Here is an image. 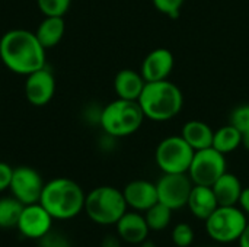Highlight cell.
<instances>
[{
  "label": "cell",
  "instance_id": "obj_1",
  "mask_svg": "<svg viewBox=\"0 0 249 247\" xmlns=\"http://www.w3.org/2000/svg\"><path fill=\"white\" fill-rule=\"evenodd\" d=\"M45 51L35 32L28 29H10L0 38V60L9 71L19 76L26 77L45 67Z\"/></svg>",
  "mask_w": 249,
  "mask_h": 247
},
{
  "label": "cell",
  "instance_id": "obj_2",
  "mask_svg": "<svg viewBox=\"0 0 249 247\" xmlns=\"http://www.w3.org/2000/svg\"><path fill=\"white\" fill-rule=\"evenodd\" d=\"M86 194L82 186L69 178H55L45 182L39 204L57 221L76 218L85 208Z\"/></svg>",
  "mask_w": 249,
  "mask_h": 247
},
{
  "label": "cell",
  "instance_id": "obj_3",
  "mask_svg": "<svg viewBox=\"0 0 249 247\" xmlns=\"http://www.w3.org/2000/svg\"><path fill=\"white\" fill-rule=\"evenodd\" d=\"M139 105L144 118L155 122H166L174 119L184 106L182 90L172 82H146L139 98Z\"/></svg>",
  "mask_w": 249,
  "mask_h": 247
},
{
  "label": "cell",
  "instance_id": "obj_4",
  "mask_svg": "<svg viewBox=\"0 0 249 247\" xmlns=\"http://www.w3.org/2000/svg\"><path fill=\"white\" fill-rule=\"evenodd\" d=\"M144 114L137 100L117 98L104 106L99 114V125L112 138H124L137 132L144 121Z\"/></svg>",
  "mask_w": 249,
  "mask_h": 247
},
{
  "label": "cell",
  "instance_id": "obj_5",
  "mask_svg": "<svg viewBox=\"0 0 249 247\" xmlns=\"http://www.w3.org/2000/svg\"><path fill=\"white\" fill-rule=\"evenodd\" d=\"M127 202L123 191L104 185L86 194L83 211L90 221L99 226H115L127 213Z\"/></svg>",
  "mask_w": 249,
  "mask_h": 247
},
{
  "label": "cell",
  "instance_id": "obj_6",
  "mask_svg": "<svg viewBox=\"0 0 249 247\" xmlns=\"http://www.w3.org/2000/svg\"><path fill=\"white\" fill-rule=\"evenodd\" d=\"M204 224L212 240L220 245H229L238 242L242 236L248 224V215L238 205H219Z\"/></svg>",
  "mask_w": 249,
  "mask_h": 247
},
{
  "label": "cell",
  "instance_id": "obj_7",
  "mask_svg": "<svg viewBox=\"0 0 249 247\" xmlns=\"http://www.w3.org/2000/svg\"><path fill=\"white\" fill-rule=\"evenodd\" d=\"M194 153L181 135H169L158 144L155 160L162 173H188Z\"/></svg>",
  "mask_w": 249,
  "mask_h": 247
},
{
  "label": "cell",
  "instance_id": "obj_8",
  "mask_svg": "<svg viewBox=\"0 0 249 247\" xmlns=\"http://www.w3.org/2000/svg\"><path fill=\"white\" fill-rule=\"evenodd\" d=\"M225 172H228L226 156L213 147H207L194 153L188 176L194 185L213 186Z\"/></svg>",
  "mask_w": 249,
  "mask_h": 247
},
{
  "label": "cell",
  "instance_id": "obj_9",
  "mask_svg": "<svg viewBox=\"0 0 249 247\" xmlns=\"http://www.w3.org/2000/svg\"><path fill=\"white\" fill-rule=\"evenodd\" d=\"M194 183L188 173H163L156 182L158 199L172 211L187 207Z\"/></svg>",
  "mask_w": 249,
  "mask_h": 247
},
{
  "label": "cell",
  "instance_id": "obj_10",
  "mask_svg": "<svg viewBox=\"0 0 249 247\" xmlns=\"http://www.w3.org/2000/svg\"><path fill=\"white\" fill-rule=\"evenodd\" d=\"M44 185L45 182L42 181V176L34 167H13V176L9 189L12 192V197H15L23 205L39 202Z\"/></svg>",
  "mask_w": 249,
  "mask_h": 247
},
{
  "label": "cell",
  "instance_id": "obj_11",
  "mask_svg": "<svg viewBox=\"0 0 249 247\" xmlns=\"http://www.w3.org/2000/svg\"><path fill=\"white\" fill-rule=\"evenodd\" d=\"M53 221L54 218L48 214V211L39 202H36L31 205H23L16 229L23 237L39 240L42 236L51 231Z\"/></svg>",
  "mask_w": 249,
  "mask_h": 247
},
{
  "label": "cell",
  "instance_id": "obj_12",
  "mask_svg": "<svg viewBox=\"0 0 249 247\" xmlns=\"http://www.w3.org/2000/svg\"><path fill=\"white\" fill-rule=\"evenodd\" d=\"M55 95V77L45 66L26 76L25 96L32 106H45Z\"/></svg>",
  "mask_w": 249,
  "mask_h": 247
},
{
  "label": "cell",
  "instance_id": "obj_13",
  "mask_svg": "<svg viewBox=\"0 0 249 247\" xmlns=\"http://www.w3.org/2000/svg\"><path fill=\"white\" fill-rule=\"evenodd\" d=\"M175 66L174 54L168 48H155L143 60L140 73L146 82L168 80Z\"/></svg>",
  "mask_w": 249,
  "mask_h": 247
},
{
  "label": "cell",
  "instance_id": "obj_14",
  "mask_svg": "<svg viewBox=\"0 0 249 247\" xmlns=\"http://www.w3.org/2000/svg\"><path fill=\"white\" fill-rule=\"evenodd\" d=\"M123 194L127 207L139 213L147 211L152 205H155L159 201L156 183L146 179H136L128 182L123 189Z\"/></svg>",
  "mask_w": 249,
  "mask_h": 247
},
{
  "label": "cell",
  "instance_id": "obj_15",
  "mask_svg": "<svg viewBox=\"0 0 249 247\" xmlns=\"http://www.w3.org/2000/svg\"><path fill=\"white\" fill-rule=\"evenodd\" d=\"M117 236L128 245H140L150 233L144 215L139 211H127L115 224Z\"/></svg>",
  "mask_w": 249,
  "mask_h": 247
},
{
  "label": "cell",
  "instance_id": "obj_16",
  "mask_svg": "<svg viewBox=\"0 0 249 247\" xmlns=\"http://www.w3.org/2000/svg\"><path fill=\"white\" fill-rule=\"evenodd\" d=\"M144 84L146 80L143 79L142 73L133 68L120 70L114 79V90L117 98L127 100H139Z\"/></svg>",
  "mask_w": 249,
  "mask_h": 247
},
{
  "label": "cell",
  "instance_id": "obj_17",
  "mask_svg": "<svg viewBox=\"0 0 249 247\" xmlns=\"http://www.w3.org/2000/svg\"><path fill=\"white\" fill-rule=\"evenodd\" d=\"M187 207L197 220L206 221L213 214V211L219 207V204H217V199L214 197L212 186L194 185L191 189Z\"/></svg>",
  "mask_w": 249,
  "mask_h": 247
},
{
  "label": "cell",
  "instance_id": "obj_18",
  "mask_svg": "<svg viewBox=\"0 0 249 247\" xmlns=\"http://www.w3.org/2000/svg\"><path fill=\"white\" fill-rule=\"evenodd\" d=\"M214 197L217 199V204L222 207L229 205H238L244 186L239 181V178L233 173L225 172L212 186Z\"/></svg>",
  "mask_w": 249,
  "mask_h": 247
},
{
  "label": "cell",
  "instance_id": "obj_19",
  "mask_svg": "<svg viewBox=\"0 0 249 247\" xmlns=\"http://www.w3.org/2000/svg\"><path fill=\"white\" fill-rule=\"evenodd\" d=\"M213 135L214 130L207 122L200 119H191L185 122L181 131V137L194 148V151L212 147Z\"/></svg>",
  "mask_w": 249,
  "mask_h": 247
},
{
  "label": "cell",
  "instance_id": "obj_20",
  "mask_svg": "<svg viewBox=\"0 0 249 247\" xmlns=\"http://www.w3.org/2000/svg\"><path fill=\"white\" fill-rule=\"evenodd\" d=\"M66 32V23L64 17L60 16H44V19L39 22L35 35L41 45L48 49L55 45H58L64 36Z\"/></svg>",
  "mask_w": 249,
  "mask_h": 247
},
{
  "label": "cell",
  "instance_id": "obj_21",
  "mask_svg": "<svg viewBox=\"0 0 249 247\" xmlns=\"http://www.w3.org/2000/svg\"><path fill=\"white\" fill-rule=\"evenodd\" d=\"M242 146V135L236 127H233L231 122L228 125H223L214 131L213 135V144L212 147L220 151L222 154L233 153L236 148Z\"/></svg>",
  "mask_w": 249,
  "mask_h": 247
},
{
  "label": "cell",
  "instance_id": "obj_22",
  "mask_svg": "<svg viewBox=\"0 0 249 247\" xmlns=\"http://www.w3.org/2000/svg\"><path fill=\"white\" fill-rule=\"evenodd\" d=\"M23 204L19 202L15 197H1L0 198V229L9 230L16 229Z\"/></svg>",
  "mask_w": 249,
  "mask_h": 247
},
{
  "label": "cell",
  "instance_id": "obj_23",
  "mask_svg": "<svg viewBox=\"0 0 249 247\" xmlns=\"http://www.w3.org/2000/svg\"><path fill=\"white\" fill-rule=\"evenodd\" d=\"M172 210L163 205L162 202H156L152 205L147 211H144L146 223L150 229V231H163L169 227L172 221Z\"/></svg>",
  "mask_w": 249,
  "mask_h": 247
},
{
  "label": "cell",
  "instance_id": "obj_24",
  "mask_svg": "<svg viewBox=\"0 0 249 247\" xmlns=\"http://www.w3.org/2000/svg\"><path fill=\"white\" fill-rule=\"evenodd\" d=\"M36 4L44 16L64 17L71 6V0H36Z\"/></svg>",
  "mask_w": 249,
  "mask_h": 247
},
{
  "label": "cell",
  "instance_id": "obj_25",
  "mask_svg": "<svg viewBox=\"0 0 249 247\" xmlns=\"http://www.w3.org/2000/svg\"><path fill=\"white\" fill-rule=\"evenodd\" d=\"M171 239L177 247H191V245L194 243L196 234L188 223H179L174 227Z\"/></svg>",
  "mask_w": 249,
  "mask_h": 247
},
{
  "label": "cell",
  "instance_id": "obj_26",
  "mask_svg": "<svg viewBox=\"0 0 249 247\" xmlns=\"http://www.w3.org/2000/svg\"><path fill=\"white\" fill-rule=\"evenodd\" d=\"M233 127H236L241 132V135L249 130V105H239L236 106L232 114H231V121H229Z\"/></svg>",
  "mask_w": 249,
  "mask_h": 247
},
{
  "label": "cell",
  "instance_id": "obj_27",
  "mask_svg": "<svg viewBox=\"0 0 249 247\" xmlns=\"http://www.w3.org/2000/svg\"><path fill=\"white\" fill-rule=\"evenodd\" d=\"M152 1H153V6L156 7V10H159L162 15H165L168 17L175 19L179 16L185 0H152Z\"/></svg>",
  "mask_w": 249,
  "mask_h": 247
},
{
  "label": "cell",
  "instance_id": "obj_28",
  "mask_svg": "<svg viewBox=\"0 0 249 247\" xmlns=\"http://www.w3.org/2000/svg\"><path fill=\"white\" fill-rule=\"evenodd\" d=\"M38 247H71V245L64 234L51 230L38 240Z\"/></svg>",
  "mask_w": 249,
  "mask_h": 247
},
{
  "label": "cell",
  "instance_id": "obj_29",
  "mask_svg": "<svg viewBox=\"0 0 249 247\" xmlns=\"http://www.w3.org/2000/svg\"><path fill=\"white\" fill-rule=\"evenodd\" d=\"M12 176H13V167L6 162H0V194L9 189Z\"/></svg>",
  "mask_w": 249,
  "mask_h": 247
},
{
  "label": "cell",
  "instance_id": "obj_30",
  "mask_svg": "<svg viewBox=\"0 0 249 247\" xmlns=\"http://www.w3.org/2000/svg\"><path fill=\"white\" fill-rule=\"evenodd\" d=\"M123 240L117 236V234H108L104 237L101 247H124L123 246Z\"/></svg>",
  "mask_w": 249,
  "mask_h": 247
},
{
  "label": "cell",
  "instance_id": "obj_31",
  "mask_svg": "<svg viewBox=\"0 0 249 247\" xmlns=\"http://www.w3.org/2000/svg\"><path fill=\"white\" fill-rule=\"evenodd\" d=\"M241 208H242V211L249 215V186L248 188H244V191H242V195H241V199H239V204H238Z\"/></svg>",
  "mask_w": 249,
  "mask_h": 247
},
{
  "label": "cell",
  "instance_id": "obj_32",
  "mask_svg": "<svg viewBox=\"0 0 249 247\" xmlns=\"http://www.w3.org/2000/svg\"><path fill=\"white\" fill-rule=\"evenodd\" d=\"M238 243H239V247H249V221L247 227H245V230H244V233H242V236L239 237Z\"/></svg>",
  "mask_w": 249,
  "mask_h": 247
},
{
  "label": "cell",
  "instance_id": "obj_33",
  "mask_svg": "<svg viewBox=\"0 0 249 247\" xmlns=\"http://www.w3.org/2000/svg\"><path fill=\"white\" fill-rule=\"evenodd\" d=\"M242 147H244L247 151H249V130L242 134Z\"/></svg>",
  "mask_w": 249,
  "mask_h": 247
},
{
  "label": "cell",
  "instance_id": "obj_34",
  "mask_svg": "<svg viewBox=\"0 0 249 247\" xmlns=\"http://www.w3.org/2000/svg\"><path fill=\"white\" fill-rule=\"evenodd\" d=\"M139 247H158V246H156L152 240H147V239H146L144 242H142V243L139 245Z\"/></svg>",
  "mask_w": 249,
  "mask_h": 247
},
{
  "label": "cell",
  "instance_id": "obj_35",
  "mask_svg": "<svg viewBox=\"0 0 249 247\" xmlns=\"http://www.w3.org/2000/svg\"><path fill=\"white\" fill-rule=\"evenodd\" d=\"M196 247H217V246H209V245H204V246H196Z\"/></svg>",
  "mask_w": 249,
  "mask_h": 247
}]
</instances>
